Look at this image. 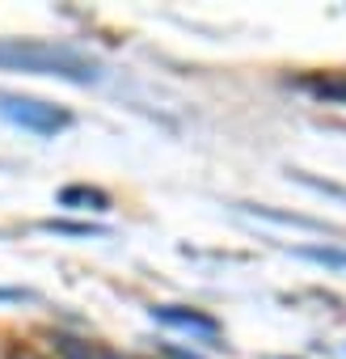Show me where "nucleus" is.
Returning a JSON list of instances; mask_svg holds the SVG:
<instances>
[{
	"label": "nucleus",
	"instance_id": "nucleus-1",
	"mask_svg": "<svg viewBox=\"0 0 346 359\" xmlns=\"http://www.w3.org/2000/svg\"><path fill=\"white\" fill-rule=\"evenodd\" d=\"M0 68L9 72H34V76H60V81H76L89 85L102 76L97 60L72 51V47H55V43H34V39H13V43H0Z\"/></svg>",
	"mask_w": 346,
	"mask_h": 359
},
{
	"label": "nucleus",
	"instance_id": "nucleus-2",
	"mask_svg": "<svg viewBox=\"0 0 346 359\" xmlns=\"http://www.w3.org/2000/svg\"><path fill=\"white\" fill-rule=\"evenodd\" d=\"M0 114L18 127H26V131H34V135H55L72 123V114L60 110V106H47L39 97H9V93L0 97Z\"/></svg>",
	"mask_w": 346,
	"mask_h": 359
},
{
	"label": "nucleus",
	"instance_id": "nucleus-3",
	"mask_svg": "<svg viewBox=\"0 0 346 359\" xmlns=\"http://www.w3.org/2000/svg\"><path fill=\"white\" fill-rule=\"evenodd\" d=\"M152 317L165 321V325H182V330H199L207 338H220V321L199 313V309H152Z\"/></svg>",
	"mask_w": 346,
	"mask_h": 359
},
{
	"label": "nucleus",
	"instance_id": "nucleus-4",
	"mask_svg": "<svg viewBox=\"0 0 346 359\" xmlns=\"http://www.w3.org/2000/svg\"><path fill=\"white\" fill-rule=\"evenodd\" d=\"M60 203L64 208H93V212H102V208H110V195L97 191V187H64Z\"/></svg>",
	"mask_w": 346,
	"mask_h": 359
},
{
	"label": "nucleus",
	"instance_id": "nucleus-5",
	"mask_svg": "<svg viewBox=\"0 0 346 359\" xmlns=\"http://www.w3.org/2000/svg\"><path fill=\"white\" fill-rule=\"evenodd\" d=\"M300 258H312V262H325V266H346V250H317V245H304L296 250Z\"/></svg>",
	"mask_w": 346,
	"mask_h": 359
},
{
	"label": "nucleus",
	"instance_id": "nucleus-6",
	"mask_svg": "<svg viewBox=\"0 0 346 359\" xmlns=\"http://www.w3.org/2000/svg\"><path fill=\"white\" fill-rule=\"evenodd\" d=\"M55 351H64L68 359H93V346L76 342V338H55Z\"/></svg>",
	"mask_w": 346,
	"mask_h": 359
},
{
	"label": "nucleus",
	"instance_id": "nucleus-7",
	"mask_svg": "<svg viewBox=\"0 0 346 359\" xmlns=\"http://www.w3.org/2000/svg\"><path fill=\"white\" fill-rule=\"evenodd\" d=\"M43 229H51V233H76V237H89V233H102V229H93V224H64V220H47Z\"/></svg>",
	"mask_w": 346,
	"mask_h": 359
},
{
	"label": "nucleus",
	"instance_id": "nucleus-8",
	"mask_svg": "<svg viewBox=\"0 0 346 359\" xmlns=\"http://www.w3.org/2000/svg\"><path fill=\"white\" fill-rule=\"evenodd\" d=\"M9 359H43V355L30 351V346H18V342H13V346H9Z\"/></svg>",
	"mask_w": 346,
	"mask_h": 359
},
{
	"label": "nucleus",
	"instance_id": "nucleus-9",
	"mask_svg": "<svg viewBox=\"0 0 346 359\" xmlns=\"http://www.w3.org/2000/svg\"><path fill=\"white\" fill-rule=\"evenodd\" d=\"M26 292H13V287H0V300H22Z\"/></svg>",
	"mask_w": 346,
	"mask_h": 359
},
{
	"label": "nucleus",
	"instance_id": "nucleus-10",
	"mask_svg": "<svg viewBox=\"0 0 346 359\" xmlns=\"http://www.w3.org/2000/svg\"><path fill=\"white\" fill-rule=\"evenodd\" d=\"M173 359H199V355H186V351H169Z\"/></svg>",
	"mask_w": 346,
	"mask_h": 359
}]
</instances>
